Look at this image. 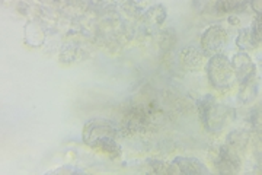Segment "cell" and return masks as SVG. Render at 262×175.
I'll return each instance as SVG.
<instances>
[{
	"label": "cell",
	"instance_id": "obj_6",
	"mask_svg": "<svg viewBox=\"0 0 262 175\" xmlns=\"http://www.w3.org/2000/svg\"><path fill=\"white\" fill-rule=\"evenodd\" d=\"M234 70V77L236 82L239 85L249 83L255 79L256 76V66L252 62L251 55L244 51H239L233 55V59L230 60Z\"/></svg>",
	"mask_w": 262,
	"mask_h": 175
},
{
	"label": "cell",
	"instance_id": "obj_11",
	"mask_svg": "<svg viewBox=\"0 0 262 175\" xmlns=\"http://www.w3.org/2000/svg\"><path fill=\"white\" fill-rule=\"evenodd\" d=\"M141 18L144 19L146 22L149 24H156V25H160L165 22V19L168 18V9L163 6V5H155L149 9L146 10Z\"/></svg>",
	"mask_w": 262,
	"mask_h": 175
},
{
	"label": "cell",
	"instance_id": "obj_3",
	"mask_svg": "<svg viewBox=\"0 0 262 175\" xmlns=\"http://www.w3.org/2000/svg\"><path fill=\"white\" fill-rule=\"evenodd\" d=\"M207 79L213 89L219 92H227L233 88L236 77L230 59H227L225 54L217 53V54L208 57L206 63Z\"/></svg>",
	"mask_w": 262,
	"mask_h": 175
},
{
	"label": "cell",
	"instance_id": "obj_12",
	"mask_svg": "<svg viewBox=\"0 0 262 175\" xmlns=\"http://www.w3.org/2000/svg\"><path fill=\"white\" fill-rule=\"evenodd\" d=\"M256 93H258L256 79H253L249 83H245V85H239V100L244 104L253 101L256 98Z\"/></svg>",
	"mask_w": 262,
	"mask_h": 175
},
{
	"label": "cell",
	"instance_id": "obj_5",
	"mask_svg": "<svg viewBox=\"0 0 262 175\" xmlns=\"http://www.w3.org/2000/svg\"><path fill=\"white\" fill-rule=\"evenodd\" d=\"M229 34L222 25H213L207 28L201 35V50L207 57L220 53V50L227 44Z\"/></svg>",
	"mask_w": 262,
	"mask_h": 175
},
{
	"label": "cell",
	"instance_id": "obj_1",
	"mask_svg": "<svg viewBox=\"0 0 262 175\" xmlns=\"http://www.w3.org/2000/svg\"><path fill=\"white\" fill-rule=\"evenodd\" d=\"M117 134L118 131L111 121L92 119L83 126L82 139L91 149L105 153L111 159H117L121 157V146L117 143Z\"/></svg>",
	"mask_w": 262,
	"mask_h": 175
},
{
	"label": "cell",
	"instance_id": "obj_8",
	"mask_svg": "<svg viewBox=\"0 0 262 175\" xmlns=\"http://www.w3.org/2000/svg\"><path fill=\"white\" fill-rule=\"evenodd\" d=\"M207 55L198 47H184L179 51V63L189 72H198L206 66Z\"/></svg>",
	"mask_w": 262,
	"mask_h": 175
},
{
	"label": "cell",
	"instance_id": "obj_16",
	"mask_svg": "<svg viewBox=\"0 0 262 175\" xmlns=\"http://www.w3.org/2000/svg\"><path fill=\"white\" fill-rule=\"evenodd\" d=\"M252 9L256 12V15H261V0H249Z\"/></svg>",
	"mask_w": 262,
	"mask_h": 175
},
{
	"label": "cell",
	"instance_id": "obj_9",
	"mask_svg": "<svg viewBox=\"0 0 262 175\" xmlns=\"http://www.w3.org/2000/svg\"><path fill=\"white\" fill-rule=\"evenodd\" d=\"M236 46L241 51L248 53V51H252L256 50L258 47L261 46V41L255 37V34L252 32L251 28H242L236 37Z\"/></svg>",
	"mask_w": 262,
	"mask_h": 175
},
{
	"label": "cell",
	"instance_id": "obj_13",
	"mask_svg": "<svg viewBox=\"0 0 262 175\" xmlns=\"http://www.w3.org/2000/svg\"><path fill=\"white\" fill-rule=\"evenodd\" d=\"M122 9L127 12V15H130L133 18H137V16L143 15V6L139 0H124Z\"/></svg>",
	"mask_w": 262,
	"mask_h": 175
},
{
	"label": "cell",
	"instance_id": "obj_4",
	"mask_svg": "<svg viewBox=\"0 0 262 175\" xmlns=\"http://www.w3.org/2000/svg\"><path fill=\"white\" fill-rule=\"evenodd\" d=\"M210 159L214 165L215 172L219 174H237L242 168L241 153L229 145H222L217 149H213Z\"/></svg>",
	"mask_w": 262,
	"mask_h": 175
},
{
	"label": "cell",
	"instance_id": "obj_7",
	"mask_svg": "<svg viewBox=\"0 0 262 175\" xmlns=\"http://www.w3.org/2000/svg\"><path fill=\"white\" fill-rule=\"evenodd\" d=\"M169 174L208 175L210 169L195 158L178 157L169 164Z\"/></svg>",
	"mask_w": 262,
	"mask_h": 175
},
{
	"label": "cell",
	"instance_id": "obj_17",
	"mask_svg": "<svg viewBox=\"0 0 262 175\" xmlns=\"http://www.w3.org/2000/svg\"><path fill=\"white\" fill-rule=\"evenodd\" d=\"M229 22H232V25H237L239 24V19L234 18V16H229Z\"/></svg>",
	"mask_w": 262,
	"mask_h": 175
},
{
	"label": "cell",
	"instance_id": "obj_14",
	"mask_svg": "<svg viewBox=\"0 0 262 175\" xmlns=\"http://www.w3.org/2000/svg\"><path fill=\"white\" fill-rule=\"evenodd\" d=\"M147 162H149L147 165L151 168L153 172H156V174H169V164L166 165L165 162L156 161V159H149Z\"/></svg>",
	"mask_w": 262,
	"mask_h": 175
},
{
	"label": "cell",
	"instance_id": "obj_10",
	"mask_svg": "<svg viewBox=\"0 0 262 175\" xmlns=\"http://www.w3.org/2000/svg\"><path fill=\"white\" fill-rule=\"evenodd\" d=\"M226 145H229L230 148H233L236 152H244L245 149L248 148L249 145V133L246 130H233L227 134V139H226Z\"/></svg>",
	"mask_w": 262,
	"mask_h": 175
},
{
	"label": "cell",
	"instance_id": "obj_2",
	"mask_svg": "<svg viewBox=\"0 0 262 175\" xmlns=\"http://www.w3.org/2000/svg\"><path fill=\"white\" fill-rule=\"evenodd\" d=\"M201 124L208 133H220L236 120V110L215 100L213 95H204L196 101Z\"/></svg>",
	"mask_w": 262,
	"mask_h": 175
},
{
	"label": "cell",
	"instance_id": "obj_15",
	"mask_svg": "<svg viewBox=\"0 0 262 175\" xmlns=\"http://www.w3.org/2000/svg\"><path fill=\"white\" fill-rule=\"evenodd\" d=\"M251 29H252V32L255 34V37L258 38L259 41L262 40V29H261V15H256L255 16V19L252 21V27H251Z\"/></svg>",
	"mask_w": 262,
	"mask_h": 175
}]
</instances>
